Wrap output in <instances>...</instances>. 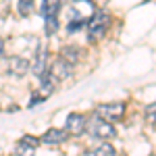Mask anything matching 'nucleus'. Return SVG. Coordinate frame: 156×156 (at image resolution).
<instances>
[{
  "instance_id": "obj_8",
  "label": "nucleus",
  "mask_w": 156,
  "mask_h": 156,
  "mask_svg": "<svg viewBox=\"0 0 156 156\" xmlns=\"http://www.w3.org/2000/svg\"><path fill=\"white\" fill-rule=\"evenodd\" d=\"M29 69V60L23 56H11L9 58V73L17 75V77H23Z\"/></svg>"
},
{
  "instance_id": "obj_7",
  "label": "nucleus",
  "mask_w": 156,
  "mask_h": 156,
  "mask_svg": "<svg viewBox=\"0 0 156 156\" xmlns=\"http://www.w3.org/2000/svg\"><path fill=\"white\" fill-rule=\"evenodd\" d=\"M50 75L56 79V81H62V79H67V77H71V65L69 62H65L62 58H58L52 67H50Z\"/></svg>"
},
{
  "instance_id": "obj_5",
  "label": "nucleus",
  "mask_w": 156,
  "mask_h": 156,
  "mask_svg": "<svg viewBox=\"0 0 156 156\" xmlns=\"http://www.w3.org/2000/svg\"><path fill=\"white\" fill-rule=\"evenodd\" d=\"M85 127H87V121L81 112H71L69 117H67V133H71V135H81L85 131Z\"/></svg>"
},
{
  "instance_id": "obj_16",
  "label": "nucleus",
  "mask_w": 156,
  "mask_h": 156,
  "mask_svg": "<svg viewBox=\"0 0 156 156\" xmlns=\"http://www.w3.org/2000/svg\"><path fill=\"white\" fill-rule=\"evenodd\" d=\"M2 56H4V42L0 40V58H2Z\"/></svg>"
},
{
  "instance_id": "obj_14",
  "label": "nucleus",
  "mask_w": 156,
  "mask_h": 156,
  "mask_svg": "<svg viewBox=\"0 0 156 156\" xmlns=\"http://www.w3.org/2000/svg\"><path fill=\"white\" fill-rule=\"evenodd\" d=\"M146 121H148L150 125H154V123H156V104L146 106Z\"/></svg>"
},
{
  "instance_id": "obj_12",
  "label": "nucleus",
  "mask_w": 156,
  "mask_h": 156,
  "mask_svg": "<svg viewBox=\"0 0 156 156\" xmlns=\"http://www.w3.org/2000/svg\"><path fill=\"white\" fill-rule=\"evenodd\" d=\"M85 156H117V152H115V148L108 144V142H102V144L96 146L94 150L85 152Z\"/></svg>"
},
{
  "instance_id": "obj_13",
  "label": "nucleus",
  "mask_w": 156,
  "mask_h": 156,
  "mask_svg": "<svg viewBox=\"0 0 156 156\" xmlns=\"http://www.w3.org/2000/svg\"><path fill=\"white\" fill-rule=\"evenodd\" d=\"M19 6H17V11L21 17H27V15H31L34 12V0H19L17 2Z\"/></svg>"
},
{
  "instance_id": "obj_2",
  "label": "nucleus",
  "mask_w": 156,
  "mask_h": 156,
  "mask_svg": "<svg viewBox=\"0 0 156 156\" xmlns=\"http://www.w3.org/2000/svg\"><path fill=\"white\" fill-rule=\"evenodd\" d=\"M90 133L98 137V140H110V137H115V127H112V123H108L106 119H102V117H96V119H92L90 123Z\"/></svg>"
},
{
  "instance_id": "obj_3",
  "label": "nucleus",
  "mask_w": 156,
  "mask_h": 156,
  "mask_svg": "<svg viewBox=\"0 0 156 156\" xmlns=\"http://www.w3.org/2000/svg\"><path fill=\"white\" fill-rule=\"evenodd\" d=\"M94 15V4L90 0H75L69 9V21H85Z\"/></svg>"
},
{
  "instance_id": "obj_1",
  "label": "nucleus",
  "mask_w": 156,
  "mask_h": 156,
  "mask_svg": "<svg viewBox=\"0 0 156 156\" xmlns=\"http://www.w3.org/2000/svg\"><path fill=\"white\" fill-rule=\"evenodd\" d=\"M108 23H110V15L104 11H94V15L90 17V23H87V37L92 42H98L100 37L104 36Z\"/></svg>"
},
{
  "instance_id": "obj_4",
  "label": "nucleus",
  "mask_w": 156,
  "mask_h": 156,
  "mask_svg": "<svg viewBox=\"0 0 156 156\" xmlns=\"http://www.w3.org/2000/svg\"><path fill=\"white\" fill-rule=\"evenodd\" d=\"M123 112H125V104H121V102L100 104V106H98V117H102V119H106V121L121 119V117H123Z\"/></svg>"
},
{
  "instance_id": "obj_15",
  "label": "nucleus",
  "mask_w": 156,
  "mask_h": 156,
  "mask_svg": "<svg viewBox=\"0 0 156 156\" xmlns=\"http://www.w3.org/2000/svg\"><path fill=\"white\" fill-rule=\"evenodd\" d=\"M83 25H85L83 21H69V25H67V31H69V34H75V31H79Z\"/></svg>"
},
{
  "instance_id": "obj_9",
  "label": "nucleus",
  "mask_w": 156,
  "mask_h": 156,
  "mask_svg": "<svg viewBox=\"0 0 156 156\" xmlns=\"http://www.w3.org/2000/svg\"><path fill=\"white\" fill-rule=\"evenodd\" d=\"M46 60H48L46 50H44V48H37L36 60H34V75H36L37 79H40V77H44V75L48 73V69H46Z\"/></svg>"
},
{
  "instance_id": "obj_11",
  "label": "nucleus",
  "mask_w": 156,
  "mask_h": 156,
  "mask_svg": "<svg viewBox=\"0 0 156 156\" xmlns=\"http://www.w3.org/2000/svg\"><path fill=\"white\" fill-rule=\"evenodd\" d=\"M60 58L73 67L77 60L81 58V48H77V46H65V48L60 50Z\"/></svg>"
},
{
  "instance_id": "obj_10",
  "label": "nucleus",
  "mask_w": 156,
  "mask_h": 156,
  "mask_svg": "<svg viewBox=\"0 0 156 156\" xmlns=\"http://www.w3.org/2000/svg\"><path fill=\"white\" fill-rule=\"evenodd\" d=\"M65 140H67V131H62V129H48L42 135V144H48V146L62 144Z\"/></svg>"
},
{
  "instance_id": "obj_6",
  "label": "nucleus",
  "mask_w": 156,
  "mask_h": 156,
  "mask_svg": "<svg viewBox=\"0 0 156 156\" xmlns=\"http://www.w3.org/2000/svg\"><path fill=\"white\" fill-rule=\"evenodd\" d=\"M37 144H40V140L31 137V135H25V137H21V142L17 144V154L19 156H34Z\"/></svg>"
}]
</instances>
